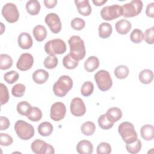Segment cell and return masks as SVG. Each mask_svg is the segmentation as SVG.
<instances>
[{
    "mask_svg": "<svg viewBox=\"0 0 154 154\" xmlns=\"http://www.w3.org/2000/svg\"><path fill=\"white\" fill-rule=\"evenodd\" d=\"M70 55L76 60H82L85 55V48L83 40L78 35L72 36L68 41Z\"/></svg>",
    "mask_w": 154,
    "mask_h": 154,
    "instance_id": "cell-1",
    "label": "cell"
},
{
    "mask_svg": "<svg viewBox=\"0 0 154 154\" xmlns=\"http://www.w3.org/2000/svg\"><path fill=\"white\" fill-rule=\"evenodd\" d=\"M73 81L67 75L61 76L53 85V91L58 97H64L72 89Z\"/></svg>",
    "mask_w": 154,
    "mask_h": 154,
    "instance_id": "cell-2",
    "label": "cell"
},
{
    "mask_svg": "<svg viewBox=\"0 0 154 154\" xmlns=\"http://www.w3.org/2000/svg\"><path fill=\"white\" fill-rule=\"evenodd\" d=\"M118 132L124 142L126 144L132 143L137 140V134L132 123L129 122L122 123L118 128Z\"/></svg>",
    "mask_w": 154,
    "mask_h": 154,
    "instance_id": "cell-3",
    "label": "cell"
},
{
    "mask_svg": "<svg viewBox=\"0 0 154 154\" xmlns=\"http://www.w3.org/2000/svg\"><path fill=\"white\" fill-rule=\"evenodd\" d=\"M14 130L17 136L23 140H29L34 135L33 126L31 124L21 120H17L16 122Z\"/></svg>",
    "mask_w": 154,
    "mask_h": 154,
    "instance_id": "cell-4",
    "label": "cell"
},
{
    "mask_svg": "<svg viewBox=\"0 0 154 154\" xmlns=\"http://www.w3.org/2000/svg\"><path fill=\"white\" fill-rule=\"evenodd\" d=\"M45 51L49 55L63 54L66 51L65 42L60 38H55L47 42L45 45Z\"/></svg>",
    "mask_w": 154,
    "mask_h": 154,
    "instance_id": "cell-5",
    "label": "cell"
},
{
    "mask_svg": "<svg viewBox=\"0 0 154 154\" xmlns=\"http://www.w3.org/2000/svg\"><path fill=\"white\" fill-rule=\"evenodd\" d=\"M94 80L99 90L103 91L109 90L112 85L109 73L105 70H100L96 72L94 75Z\"/></svg>",
    "mask_w": 154,
    "mask_h": 154,
    "instance_id": "cell-6",
    "label": "cell"
},
{
    "mask_svg": "<svg viewBox=\"0 0 154 154\" xmlns=\"http://www.w3.org/2000/svg\"><path fill=\"white\" fill-rule=\"evenodd\" d=\"M122 16L125 17H132L138 15L143 8V2L140 0H134L122 6Z\"/></svg>",
    "mask_w": 154,
    "mask_h": 154,
    "instance_id": "cell-7",
    "label": "cell"
},
{
    "mask_svg": "<svg viewBox=\"0 0 154 154\" xmlns=\"http://www.w3.org/2000/svg\"><path fill=\"white\" fill-rule=\"evenodd\" d=\"M122 7L117 4L105 6L103 7L100 11V16L102 18L105 20H114L122 16Z\"/></svg>",
    "mask_w": 154,
    "mask_h": 154,
    "instance_id": "cell-8",
    "label": "cell"
},
{
    "mask_svg": "<svg viewBox=\"0 0 154 154\" xmlns=\"http://www.w3.org/2000/svg\"><path fill=\"white\" fill-rule=\"evenodd\" d=\"M2 14L9 23L17 22L19 17V13L16 5L13 3H7L2 8Z\"/></svg>",
    "mask_w": 154,
    "mask_h": 154,
    "instance_id": "cell-9",
    "label": "cell"
},
{
    "mask_svg": "<svg viewBox=\"0 0 154 154\" xmlns=\"http://www.w3.org/2000/svg\"><path fill=\"white\" fill-rule=\"evenodd\" d=\"M31 148L35 154H54L55 152L54 148L51 145L39 139L32 141Z\"/></svg>",
    "mask_w": 154,
    "mask_h": 154,
    "instance_id": "cell-10",
    "label": "cell"
},
{
    "mask_svg": "<svg viewBox=\"0 0 154 154\" xmlns=\"http://www.w3.org/2000/svg\"><path fill=\"white\" fill-rule=\"evenodd\" d=\"M45 23L50 30L54 34L58 33L61 29V22L60 17L54 13H50L47 14L45 19Z\"/></svg>",
    "mask_w": 154,
    "mask_h": 154,
    "instance_id": "cell-11",
    "label": "cell"
},
{
    "mask_svg": "<svg viewBox=\"0 0 154 154\" xmlns=\"http://www.w3.org/2000/svg\"><path fill=\"white\" fill-rule=\"evenodd\" d=\"M66 113V108L63 103L61 102H57L54 103L51 106L50 117L54 121H60L64 118Z\"/></svg>",
    "mask_w": 154,
    "mask_h": 154,
    "instance_id": "cell-12",
    "label": "cell"
},
{
    "mask_svg": "<svg viewBox=\"0 0 154 154\" xmlns=\"http://www.w3.org/2000/svg\"><path fill=\"white\" fill-rule=\"evenodd\" d=\"M34 64V58L29 53H24L20 55L16 67L21 71H26L30 69Z\"/></svg>",
    "mask_w": 154,
    "mask_h": 154,
    "instance_id": "cell-13",
    "label": "cell"
},
{
    "mask_svg": "<svg viewBox=\"0 0 154 154\" xmlns=\"http://www.w3.org/2000/svg\"><path fill=\"white\" fill-rule=\"evenodd\" d=\"M70 112L76 117H81L85 114L86 108L84 101L79 97L73 98L70 103Z\"/></svg>",
    "mask_w": 154,
    "mask_h": 154,
    "instance_id": "cell-14",
    "label": "cell"
},
{
    "mask_svg": "<svg viewBox=\"0 0 154 154\" xmlns=\"http://www.w3.org/2000/svg\"><path fill=\"white\" fill-rule=\"evenodd\" d=\"M17 42L19 47L22 49H28L32 46V39L28 32H22L18 37Z\"/></svg>",
    "mask_w": 154,
    "mask_h": 154,
    "instance_id": "cell-15",
    "label": "cell"
},
{
    "mask_svg": "<svg viewBox=\"0 0 154 154\" xmlns=\"http://www.w3.org/2000/svg\"><path fill=\"white\" fill-rule=\"evenodd\" d=\"M75 3L76 5L78 13L84 16H89L91 13V7L88 0H75Z\"/></svg>",
    "mask_w": 154,
    "mask_h": 154,
    "instance_id": "cell-16",
    "label": "cell"
},
{
    "mask_svg": "<svg viewBox=\"0 0 154 154\" xmlns=\"http://www.w3.org/2000/svg\"><path fill=\"white\" fill-rule=\"evenodd\" d=\"M131 27L132 25L131 22L125 19H122L117 21L115 25V28L117 32L122 35L128 34L131 30Z\"/></svg>",
    "mask_w": 154,
    "mask_h": 154,
    "instance_id": "cell-17",
    "label": "cell"
},
{
    "mask_svg": "<svg viewBox=\"0 0 154 154\" xmlns=\"http://www.w3.org/2000/svg\"><path fill=\"white\" fill-rule=\"evenodd\" d=\"M76 151L80 154H91L93 152V144L88 140H81L76 146Z\"/></svg>",
    "mask_w": 154,
    "mask_h": 154,
    "instance_id": "cell-18",
    "label": "cell"
},
{
    "mask_svg": "<svg viewBox=\"0 0 154 154\" xmlns=\"http://www.w3.org/2000/svg\"><path fill=\"white\" fill-rule=\"evenodd\" d=\"M49 78V73L43 69L36 70L32 74V79L34 82L38 84L45 83Z\"/></svg>",
    "mask_w": 154,
    "mask_h": 154,
    "instance_id": "cell-19",
    "label": "cell"
},
{
    "mask_svg": "<svg viewBox=\"0 0 154 154\" xmlns=\"http://www.w3.org/2000/svg\"><path fill=\"white\" fill-rule=\"evenodd\" d=\"M140 134L144 140L150 141L154 138V128L151 125H143L140 129Z\"/></svg>",
    "mask_w": 154,
    "mask_h": 154,
    "instance_id": "cell-20",
    "label": "cell"
},
{
    "mask_svg": "<svg viewBox=\"0 0 154 154\" xmlns=\"http://www.w3.org/2000/svg\"><path fill=\"white\" fill-rule=\"evenodd\" d=\"M99 60L95 56L89 57L84 63V68L88 72H93L98 68Z\"/></svg>",
    "mask_w": 154,
    "mask_h": 154,
    "instance_id": "cell-21",
    "label": "cell"
},
{
    "mask_svg": "<svg viewBox=\"0 0 154 154\" xmlns=\"http://www.w3.org/2000/svg\"><path fill=\"white\" fill-rule=\"evenodd\" d=\"M26 10L29 14L32 16L37 15L40 10V4L37 0L28 1L26 4Z\"/></svg>",
    "mask_w": 154,
    "mask_h": 154,
    "instance_id": "cell-22",
    "label": "cell"
},
{
    "mask_svg": "<svg viewBox=\"0 0 154 154\" xmlns=\"http://www.w3.org/2000/svg\"><path fill=\"white\" fill-rule=\"evenodd\" d=\"M32 34L34 38L37 41L42 42L46 38L47 36V31L44 26L42 25H37L34 28Z\"/></svg>",
    "mask_w": 154,
    "mask_h": 154,
    "instance_id": "cell-23",
    "label": "cell"
},
{
    "mask_svg": "<svg viewBox=\"0 0 154 154\" xmlns=\"http://www.w3.org/2000/svg\"><path fill=\"white\" fill-rule=\"evenodd\" d=\"M98 30L99 37L101 38H106L111 35L112 28L111 25L109 23L103 22L100 24Z\"/></svg>",
    "mask_w": 154,
    "mask_h": 154,
    "instance_id": "cell-24",
    "label": "cell"
},
{
    "mask_svg": "<svg viewBox=\"0 0 154 154\" xmlns=\"http://www.w3.org/2000/svg\"><path fill=\"white\" fill-rule=\"evenodd\" d=\"M52 125L48 122H44L41 123L38 128L37 130L39 134L43 137L49 136L53 131Z\"/></svg>",
    "mask_w": 154,
    "mask_h": 154,
    "instance_id": "cell-25",
    "label": "cell"
},
{
    "mask_svg": "<svg viewBox=\"0 0 154 154\" xmlns=\"http://www.w3.org/2000/svg\"><path fill=\"white\" fill-rule=\"evenodd\" d=\"M106 114L108 119L114 123L119 121L122 117V112L121 109L117 107L109 108Z\"/></svg>",
    "mask_w": 154,
    "mask_h": 154,
    "instance_id": "cell-26",
    "label": "cell"
},
{
    "mask_svg": "<svg viewBox=\"0 0 154 154\" xmlns=\"http://www.w3.org/2000/svg\"><path fill=\"white\" fill-rule=\"evenodd\" d=\"M138 79L144 84H150L153 81V73L151 70L144 69L139 73Z\"/></svg>",
    "mask_w": 154,
    "mask_h": 154,
    "instance_id": "cell-27",
    "label": "cell"
},
{
    "mask_svg": "<svg viewBox=\"0 0 154 154\" xmlns=\"http://www.w3.org/2000/svg\"><path fill=\"white\" fill-rule=\"evenodd\" d=\"M79 61L75 60L70 54H67L64 57L63 59V64L65 68L67 69H74L79 64Z\"/></svg>",
    "mask_w": 154,
    "mask_h": 154,
    "instance_id": "cell-28",
    "label": "cell"
},
{
    "mask_svg": "<svg viewBox=\"0 0 154 154\" xmlns=\"http://www.w3.org/2000/svg\"><path fill=\"white\" fill-rule=\"evenodd\" d=\"M82 133L86 136L92 135L96 130V126L92 122L88 121L84 123L81 126Z\"/></svg>",
    "mask_w": 154,
    "mask_h": 154,
    "instance_id": "cell-29",
    "label": "cell"
},
{
    "mask_svg": "<svg viewBox=\"0 0 154 154\" xmlns=\"http://www.w3.org/2000/svg\"><path fill=\"white\" fill-rule=\"evenodd\" d=\"M13 65L12 58L7 54L0 55V69L1 70H7Z\"/></svg>",
    "mask_w": 154,
    "mask_h": 154,
    "instance_id": "cell-30",
    "label": "cell"
},
{
    "mask_svg": "<svg viewBox=\"0 0 154 154\" xmlns=\"http://www.w3.org/2000/svg\"><path fill=\"white\" fill-rule=\"evenodd\" d=\"M98 124H99V126L100 128H101L103 129L107 130V129H111L113 126L114 123L112 122V121H111L108 119V117H107V116L105 113L104 114L101 115L99 117Z\"/></svg>",
    "mask_w": 154,
    "mask_h": 154,
    "instance_id": "cell-31",
    "label": "cell"
},
{
    "mask_svg": "<svg viewBox=\"0 0 154 154\" xmlns=\"http://www.w3.org/2000/svg\"><path fill=\"white\" fill-rule=\"evenodd\" d=\"M129 68L125 65L118 66L114 69V73L116 77L120 79H125L129 75Z\"/></svg>",
    "mask_w": 154,
    "mask_h": 154,
    "instance_id": "cell-32",
    "label": "cell"
},
{
    "mask_svg": "<svg viewBox=\"0 0 154 154\" xmlns=\"http://www.w3.org/2000/svg\"><path fill=\"white\" fill-rule=\"evenodd\" d=\"M31 108V105L26 101L20 102L17 105V112L23 116H27Z\"/></svg>",
    "mask_w": 154,
    "mask_h": 154,
    "instance_id": "cell-33",
    "label": "cell"
},
{
    "mask_svg": "<svg viewBox=\"0 0 154 154\" xmlns=\"http://www.w3.org/2000/svg\"><path fill=\"white\" fill-rule=\"evenodd\" d=\"M27 118L32 122H38L40 120L42 117V112L37 107H32L28 115L26 116Z\"/></svg>",
    "mask_w": 154,
    "mask_h": 154,
    "instance_id": "cell-34",
    "label": "cell"
},
{
    "mask_svg": "<svg viewBox=\"0 0 154 154\" xmlns=\"http://www.w3.org/2000/svg\"><path fill=\"white\" fill-rule=\"evenodd\" d=\"M141 141L137 138V140L132 143H128L126 145V150L132 154H135L138 153L141 149Z\"/></svg>",
    "mask_w": 154,
    "mask_h": 154,
    "instance_id": "cell-35",
    "label": "cell"
},
{
    "mask_svg": "<svg viewBox=\"0 0 154 154\" xmlns=\"http://www.w3.org/2000/svg\"><path fill=\"white\" fill-rule=\"evenodd\" d=\"M94 90L93 84L90 81L85 82L81 88V93L82 96L85 97H88L90 96Z\"/></svg>",
    "mask_w": 154,
    "mask_h": 154,
    "instance_id": "cell-36",
    "label": "cell"
},
{
    "mask_svg": "<svg viewBox=\"0 0 154 154\" xmlns=\"http://www.w3.org/2000/svg\"><path fill=\"white\" fill-rule=\"evenodd\" d=\"M43 64L48 69H54L58 65V58L55 55H49L45 59Z\"/></svg>",
    "mask_w": 154,
    "mask_h": 154,
    "instance_id": "cell-37",
    "label": "cell"
},
{
    "mask_svg": "<svg viewBox=\"0 0 154 154\" xmlns=\"http://www.w3.org/2000/svg\"><path fill=\"white\" fill-rule=\"evenodd\" d=\"M19 73L14 70H11L5 73L4 75V79L5 82L9 84H12L17 81L19 78Z\"/></svg>",
    "mask_w": 154,
    "mask_h": 154,
    "instance_id": "cell-38",
    "label": "cell"
},
{
    "mask_svg": "<svg viewBox=\"0 0 154 154\" xmlns=\"http://www.w3.org/2000/svg\"><path fill=\"white\" fill-rule=\"evenodd\" d=\"M130 38L133 43H140L143 40V32L140 29H135L132 31Z\"/></svg>",
    "mask_w": 154,
    "mask_h": 154,
    "instance_id": "cell-39",
    "label": "cell"
},
{
    "mask_svg": "<svg viewBox=\"0 0 154 154\" xmlns=\"http://www.w3.org/2000/svg\"><path fill=\"white\" fill-rule=\"evenodd\" d=\"M26 90V87L22 84H17L14 85L11 89V93L13 96L16 97L23 96Z\"/></svg>",
    "mask_w": 154,
    "mask_h": 154,
    "instance_id": "cell-40",
    "label": "cell"
},
{
    "mask_svg": "<svg viewBox=\"0 0 154 154\" xmlns=\"http://www.w3.org/2000/svg\"><path fill=\"white\" fill-rule=\"evenodd\" d=\"M9 100V94L7 87L2 83L0 84V101L1 104L4 105Z\"/></svg>",
    "mask_w": 154,
    "mask_h": 154,
    "instance_id": "cell-41",
    "label": "cell"
},
{
    "mask_svg": "<svg viewBox=\"0 0 154 154\" xmlns=\"http://www.w3.org/2000/svg\"><path fill=\"white\" fill-rule=\"evenodd\" d=\"M70 24H71V27L73 29L80 31V30H82L85 27V22L81 18L75 17L71 20Z\"/></svg>",
    "mask_w": 154,
    "mask_h": 154,
    "instance_id": "cell-42",
    "label": "cell"
},
{
    "mask_svg": "<svg viewBox=\"0 0 154 154\" xmlns=\"http://www.w3.org/2000/svg\"><path fill=\"white\" fill-rule=\"evenodd\" d=\"M111 152L110 144L106 142L100 143L97 147V154H109Z\"/></svg>",
    "mask_w": 154,
    "mask_h": 154,
    "instance_id": "cell-43",
    "label": "cell"
},
{
    "mask_svg": "<svg viewBox=\"0 0 154 154\" xmlns=\"http://www.w3.org/2000/svg\"><path fill=\"white\" fill-rule=\"evenodd\" d=\"M143 40L150 45H152L154 42V32L153 26L148 28L146 30L144 33H143Z\"/></svg>",
    "mask_w": 154,
    "mask_h": 154,
    "instance_id": "cell-44",
    "label": "cell"
},
{
    "mask_svg": "<svg viewBox=\"0 0 154 154\" xmlns=\"http://www.w3.org/2000/svg\"><path fill=\"white\" fill-rule=\"evenodd\" d=\"M13 142V138L5 133L0 134V144L2 146H8Z\"/></svg>",
    "mask_w": 154,
    "mask_h": 154,
    "instance_id": "cell-45",
    "label": "cell"
},
{
    "mask_svg": "<svg viewBox=\"0 0 154 154\" xmlns=\"http://www.w3.org/2000/svg\"><path fill=\"white\" fill-rule=\"evenodd\" d=\"M9 120L4 116L0 117V129L1 131H4L7 129L10 126Z\"/></svg>",
    "mask_w": 154,
    "mask_h": 154,
    "instance_id": "cell-46",
    "label": "cell"
},
{
    "mask_svg": "<svg viewBox=\"0 0 154 154\" xmlns=\"http://www.w3.org/2000/svg\"><path fill=\"white\" fill-rule=\"evenodd\" d=\"M146 15L151 18L154 17V3L151 2L147 5L146 10Z\"/></svg>",
    "mask_w": 154,
    "mask_h": 154,
    "instance_id": "cell-47",
    "label": "cell"
},
{
    "mask_svg": "<svg viewBox=\"0 0 154 154\" xmlns=\"http://www.w3.org/2000/svg\"><path fill=\"white\" fill-rule=\"evenodd\" d=\"M44 4L48 8H52L55 7L57 3V0H45L43 1Z\"/></svg>",
    "mask_w": 154,
    "mask_h": 154,
    "instance_id": "cell-48",
    "label": "cell"
},
{
    "mask_svg": "<svg viewBox=\"0 0 154 154\" xmlns=\"http://www.w3.org/2000/svg\"><path fill=\"white\" fill-rule=\"evenodd\" d=\"M92 2L96 6H101L106 3L107 0H93Z\"/></svg>",
    "mask_w": 154,
    "mask_h": 154,
    "instance_id": "cell-49",
    "label": "cell"
},
{
    "mask_svg": "<svg viewBox=\"0 0 154 154\" xmlns=\"http://www.w3.org/2000/svg\"><path fill=\"white\" fill-rule=\"evenodd\" d=\"M0 24H1V34H2V33H3V32H4V29L5 28H2V26H3V23H2V22H1L0 23Z\"/></svg>",
    "mask_w": 154,
    "mask_h": 154,
    "instance_id": "cell-50",
    "label": "cell"
}]
</instances>
